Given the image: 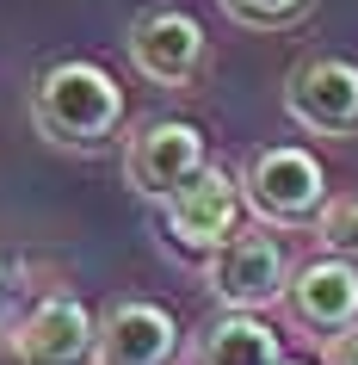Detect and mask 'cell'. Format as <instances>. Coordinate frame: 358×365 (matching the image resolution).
<instances>
[{
  "mask_svg": "<svg viewBox=\"0 0 358 365\" xmlns=\"http://www.w3.org/2000/svg\"><path fill=\"white\" fill-rule=\"evenodd\" d=\"M31 130L56 149L75 155H99L124 130V87L112 68H99L87 56L50 62L31 87Z\"/></svg>",
  "mask_w": 358,
  "mask_h": 365,
  "instance_id": "obj_1",
  "label": "cell"
},
{
  "mask_svg": "<svg viewBox=\"0 0 358 365\" xmlns=\"http://www.w3.org/2000/svg\"><path fill=\"white\" fill-rule=\"evenodd\" d=\"M235 186H241V211L260 230H315L321 205H327V168L297 143L253 149L247 168L235 173Z\"/></svg>",
  "mask_w": 358,
  "mask_h": 365,
  "instance_id": "obj_2",
  "label": "cell"
},
{
  "mask_svg": "<svg viewBox=\"0 0 358 365\" xmlns=\"http://www.w3.org/2000/svg\"><path fill=\"white\" fill-rule=\"evenodd\" d=\"M284 279H290V254L272 230H235L223 248L204 254V291L223 309H272L284 297Z\"/></svg>",
  "mask_w": 358,
  "mask_h": 365,
  "instance_id": "obj_3",
  "label": "cell"
},
{
  "mask_svg": "<svg viewBox=\"0 0 358 365\" xmlns=\"http://www.w3.org/2000/svg\"><path fill=\"white\" fill-rule=\"evenodd\" d=\"M161 230H167V242L179 254H198V260L210 248H223L228 235L241 230V186H235V173L204 161L179 192L161 198Z\"/></svg>",
  "mask_w": 358,
  "mask_h": 365,
  "instance_id": "obj_4",
  "label": "cell"
},
{
  "mask_svg": "<svg viewBox=\"0 0 358 365\" xmlns=\"http://www.w3.org/2000/svg\"><path fill=\"white\" fill-rule=\"evenodd\" d=\"M284 112L290 124L327 143H352L358 136V62L346 56H302L284 75Z\"/></svg>",
  "mask_w": 358,
  "mask_h": 365,
  "instance_id": "obj_5",
  "label": "cell"
},
{
  "mask_svg": "<svg viewBox=\"0 0 358 365\" xmlns=\"http://www.w3.org/2000/svg\"><path fill=\"white\" fill-rule=\"evenodd\" d=\"M210 161V143L204 130L191 124V118H149V124H136L130 143H124V186L136 198H161L179 192L191 173Z\"/></svg>",
  "mask_w": 358,
  "mask_h": 365,
  "instance_id": "obj_6",
  "label": "cell"
},
{
  "mask_svg": "<svg viewBox=\"0 0 358 365\" xmlns=\"http://www.w3.org/2000/svg\"><path fill=\"white\" fill-rule=\"evenodd\" d=\"M124 56L154 87H191L198 68H204V25L179 6H149L124 31Z\"/></svg>",
  "mask_w": 358,
  "mask_h": 365,
  "instance_id": "obj_7",
  "label": "cell"
},
{
  "mask_svg": "<svg viewBox=\"0 0 358 365\" xmlns=\"http://www.w3.org/2000/svg\"><path fill=\"white\" fill-rule=\"evenodd\" d=\"M19 365H93V309L75 291H50L6 328Z\"/></svg>",
  "mask_w": 358,
  "mask_h": 365,
  "instance_id": "obj_8",
  "label": "cell"
},
{
  "mask_svg": "<svg viewBox=\"0 0 358 365\" xmlns=\"http://www.w3.org/2000/svg\"><path fill=\"white\" fill-rule=\"evenodd\" d=\"M93 365H179V322L167 304L124 297L93 322Z\"/></svg>",
  "mask_w": 358,
  "mask_h": 365,
  "instance_id": "obj_9",
  "label": "cell"
},
{
  "mask_svg": "<svg viewBox=\"0 0 358 365\" xmlns=\"http://www.w3.org/2000/svg\"><path fill=\"white\" fill-rule=\"evenodd\" d=\"M284 309H290V322L309 328L315 341L339 334V328L358 322V267L352 260H339V254H321V260H302L290 279H284Z\"/></svg>",
  "mask_w": 358,
  "mask_h": 365,
  "instance_id": "obj_10",
  "label": "cell"
},
{
  "mask_svg": "<svg viewBox=\"0 0 358 365\" xmlns=\"http://www.w3.org/2000/svg\"><path fill=\"white\" fill-rule=\"evenodd\" d=\"M284 334L253 309H223L210 328H198L186 365H284Z\"/></svg>",
  "mask_w": 358,
  "mask_h": 365,
  "instance_id": "obj_11",
  "label": "cell"
},
{
  "mask_svg": "<svg viewBox=\"0 0 358 365\" xmlns=\"http://www.w3.org/2000/svg\"><path fill=\"white\" fill-rule=\"evenodd\" d=\"M216 6L247 31H290L297 19H309L315 0H216Z\"/></svg>",
  "mask_w": 358,
  "mask_h": 365,
  "instance_id": "obj_12",
  "label": "cell"
},
{
  "mask_svg": "<svg viewBox=\"0 0 358 365\" xmlns=\"http://www.w3.org/2000/svg\"><path fill=\"white\" fill-rule=\"evenodd\" d=\"M315 235H321L327 254H339V260L358 267V198H327L321 217H315Z\"/></svg>",
  "mask_w": 358,
  "mask_h": 365,
  "instance_id": "obj_13",
  "label": "cell"
},
{
  "mask_svg": "<svg viewBox=\"0 0 358 365\" xmlns=\"http://www.w3.org/2000/svg\"><path fill=\"white\" fill-rule=\"evenodd\" d=\"M19 304H25V267L0 254V341H6V328H13V322L25 316Z\"/></svg>",
  "mask_w": 358,
  "mask_h": 365,
  "instance_id": "obj_14",
  "label": "cell"
},
{
  "mask_svg": "<svg viewBox=\"0 0 358 365\" xmlns=\"http://www.w3.org/2000/svg\"><path fill=\"white\" fill-rule=\"evenodd\" d=\"M321 365H358V322L321 341Z\"/></svg>",
  "mask_w": 358,
  "mask_h": 365,
  "instance_id": "obj_15",
  "label": "cell"
},
{
  "mask_svg": "<svg viewBox=\"0 0 358 365\" xmlns=\"http://www.w3.org/2000/svg\"><path fill=\"white\" fill-rule=\"evenodd\" d=\"M284 365H302V359H284Z\"/></svg>",
  "mask_w": 358,
  "mask_h": 365,
  "instance_id": "obj_16",
  "label": "cell"
}]
</instances>
